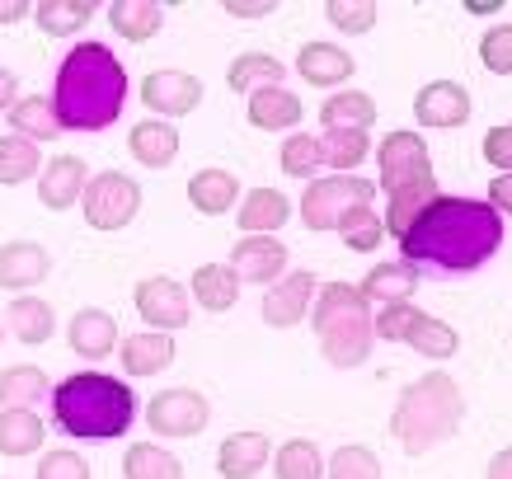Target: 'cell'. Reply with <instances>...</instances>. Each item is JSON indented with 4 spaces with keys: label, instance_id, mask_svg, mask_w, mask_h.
Listing matches in <instances>:
<instances>
[{
    "label": "cell",
    "instance_id": "cell-1",
    "mask_svg": "<svg viewBox=\"0 0 512 479\" xmlns=\"http://www.w3.org/2000/svg\"><path fill=\"white\" fill-rule=\"evenodd\" d=\"M498 249H503V212L484 198H447V193H437L400 240L409 268H437V273H475Z\"/></svg>",
    "mask_w": 512,
    "mask_h": 479
},
{
    "label": "cell",
    "instance_id": "cell-2",
    "mask_svg": "<svg viewBox=\"0 0 512 479\" xmlns=\"http://www.w3.org/2000/svg\"><path fill=\"white\" fill-rule=\"evenodd\" d=\"M127 104V71L118 52L104 43H80L71 47L57 66V90H52V109L62 132H104L118 123Z\"/></svg>",
    "mask_w": 512,
    "mask_h": 479
},
{
    "label": "cell",
    "instance_id": "cell-3",
    "mask_svg": "<svg viewBox=\"0 0 512 479\" xmlns=\"http://www.w3.org/2000/svg\"><path fill=\"white\" fill-rule=\"evenodd\" d=\"M52 418H57V428L66 437L113 442V437H123L132 428L137 395L109 371H76V376L57 381V390H52Z\"/></svg>",
    "mask_w": 512,
    "mask_h": 479
},
{
    "label": "cell",
    "instance_id": "cell-4",
    "mask_svg": "<svg viewBox=\"0 0 512 479\" xmlns=\"http://www.w3.org/2000/svg\"><path fill=\"white\" fill-rule=\"evenodd\" d=\"M376 165H381V188H386V235L404 240V231L419 221V212L437 198V174H433V155L428 141L419 132H386L376 146Z\"/></svg>",
    "mask_w": 512,
    "mask_h": 479
},
{
    "label": "cell",
    "instance_id": "cell-5",
    "mask_svg": "<svg viewBox=\"0 0 512 479\" xmlns=\"http://www.w3.org/2000/svg\"><path fill=\"white\" fill-rule=\"evenodd\" d=\"M461 418H466V395L456 386V376L428 371L414 386H404V395L395 400L390 437H395L409 456H423V451L442 447L447 437H456Z\"/></svg>",
    "mask_w": 512,
    "mask_h": 479
},
{
    "label": "cell",
    "instance_id": "cell-6",
    "mask_svg": "<svg viewBox=\"0 0 512 479\" xmlns=\"http://www.w3.org/2000/svg\"><path fill=\"white\" fill-rule=\"evenodd\" d=\"M311 329L320 348H325V362L339 371H353L372 357V306L362 301L353 282H325L315 292L311 306Z\"/></svg>",
    "mask_w": 512,
    "mask_h": 479
},
{
    "label": "cell",
    "instance_id": "cell-7",
    "mask_svg": "<svg viewBox=\"0 0 512 479\" xmlns=\"http://www.w3.org/2000/svg\"><path fill=\"white\" fill-rule=\"evenodd\" d=\"M376 184L357 179V174H329V179H311L306 198H301V221L306 231H339V221L353 207H372Z\"/></svg>",
    "mask_w": 512,
    "mask_h": 479
},
{
    "label": "cell",
    "instance_id": "cell-8",
    "mask_svg": "<svg viewBox=\"0 0 512 479\" xmlns=\"http://www.w3.org/2000/svg\"><path fill=\"white\" fill-rule=\"evenodd\" d=\"M80 207H85V221H90L94 231H123V226H132L141 212V188L132 174L104 170L85 184Z\"/></svg>",
    "mask_w": 512,
    "mask_h": 479
},
{
    "label": "cell",
    "instance_id": "cell-9",
    "mask_svg": "<svg viewBox=\"0 0 512 479\" xmlns=\"http://www.w3.org/2000/svg\"><path fill=\"white\" fill-rule=\"evenodd\" d=\"M146 423L156 428V437H174V442H179V437H198L202 428L212 423V404H207V395H198V390L170 386L146 404Z\"/></svg>",
    "mask_w": 512,
    "mask_h": 479
},
{
    "label": "cell",
    "instance_id": "cell-10",
    "mask_svg": "<svg viewBox=\"0 0 512 479\" xmlns=\"http://www.w3.org/2000/svg\"><path fill=\"white\" fill-rule=\"evenodd\" d=\"M132 301H137V315L146 320V329H156V334H179L193 320V301H188V292L174 278L137 282Z\"/></svg>",
    "mask_w": 512,
    "mask_h": 479
},
{
    "label": "cell",
    "instance_id": "cell-11",
    "mask_svg": "<svg viewBox=\"0 0 512 479\" xmlns=\"http://www.w3.org/2000/svg\"><path fill=\"white\" fill-rule=\"evenodd\" d=\"M315 292H320V282L315 273H282L273 287H264V325L268 329H296L306 320V310L315 306Z\"/></svg>",
    "mask_w": 512,
    "mask_h": 479
},
{
    "label": "cell",
    "instance_id": "cell-12",
    "mask_svg": "<svg viewBox=\"0 0 512 479\" xmlns=\"http://www.w3.org/2000/svg\"><path fill=\"white\" fill-rule=\"evenodd\" d=\"M141 104L151 118H188L202 104V80L188 71H151L141 80Z\"/></svg>",
    "mask_w": 512,
    "mask_h": 479
},
{
    "label": "cell",
    "instance_id": "cell-13",
    "mask_svg": "<svg viewBox=\"0 0 512 479\" xmlns=\"http://www.w3.org/2000/svg\"><path fill=\"white\" fill-rule=\"evenodd\" d=\"M231 273L240 278V287H245V282L273 287V282L287 273V245L273 240V235H245V240L231 249Z\"/></svg>",
    "mask_w": 512,
    "mask_h": 479
},
{
    "label": "cell",
    "instance_id": "cell-14",
    "mask_svg": "<svg viewBox=\"0 0 512 479\" xmlns=\"http://www.w3.org/2000/svg\"><path fill=\"white\" fill-rule=\"evenodd\" d=\"M470 113H475V99L456 80H433L414 94V118L423 127H466Z\"/></svg>",
    "mask_w": 512,
    "mask_h": 479
},
{
    "label": "cell",
    "instance_id": "cell-15",
    "mask_svg": "<svg viewBox=\"0 0 512 479\" xmlns=\"http://www.w3.org/2000/svg\"><path fill=\"white\" fill-rule=\"evenodd\" d=\"M66 343H71V353H80L85 362H104L109 353H118V320H113L109 310L99 306H85L71 315V325H66Z\"/></svg>",
    "mask_w": 512,
    "mask_h": 479
},
{
    "label": "cell",
    "instance_id": "cell-16",
    "mask_svg": "<svg viewBox=\"0 0 512 479\" xmlns=\"http://www.w3.org/2000/svg\"><path fill=\"white\" fill-rule=\"evenodd\" d=\"M47 273H52V254L38 240H10V245H0V287L5 292L29 296V287H38Z\"/></svg>",
    "mask_w": 512,
    "mask_h": 479
},
{
    "label": "cell",
    "instance_id": "cell-17",
    "mask_svg": "<svg viewBox=\"0 0 512 479\" xmlns=\"http://www.w3.org/2000/svg\"><path fill=\"white\" fill-rule=\"evenodd\" d=\"M85 184H90V165L80 155H57L43 165V179H38V198H43L47 212H66L85 198Z\"/></svg>",
    "mask_w": 512,
    "mask_h": 479
},
{
    "label": "cell",
    "instance_id": "cell-18",
    "mask_svg": "<svg viewBox=\"0 0 512 479\" xmlns=\"http://www.w3.org/2000/svg\"><path fill=\"white\" fill-rule=\"evenodd\" d=\"M296 71H301V80L315 85V90H339V85L353 80L357 62H353V52H348V47L306 43L301 52H296Z\"/></svg>",
    "mask_w": 512,
    "mask_h": 479
},
{
    "label": "cell",
    "instance_id": "cell-19",
    "mask_svg": "<svg viewBox=\"0 0 512 479\" xmlns=\"http://www.w3.org/2000/svg\"><path fill=\"white\" fill-rule=\"evenodd\" d=\"M240 198H245L240 179L231 170H221V165H207V170H198L188 179V202L202 217H226L231 207H240Z\"/></svg>",
    "mask_w": 512,
    "mask_h": 479
},
{
    "label": "cell",
    "instance_id": "cell-20",
    "mask_svg": "<svg viewBox=\"0 0 512 479\" xmlns=\"http://www.w3.org/2000/svg\"><path fill=\"white\" fill-rule=\"evenodd\" d=\"M357 292H362V301L367 306H404L409 296L419 292V273L409 268V263H376V268H367V278L357 282Z\"/></svg>",
    "mask_w": 512,
    "mask_h": 479
},
{
    "label": "cell",
    "instance_id": "cell-21",
    "mask_svg": "<svg viewBox=\"0 0 512 479\" xmlns=\"http://www.w3.org/2000/svg\"><path fill=\"white\" fill-rule=\"evenodd\" d=\"M127 151L146 170H170L174 160H179V127L160 123V118H146V123H137L127 132Z\"/></svg>",
    "mask_w": 512,
    "mask_h": 479
},
{
    "label": "cell",
    "instance_id": "cell-22",
    "mask_svg": "<svg viewBox=\"0 0 512 479\" xmlns=\"http://www.w3.org/2000/svg\"><path fill=\"white\" fill-rule=\"evenodd\" d=\"M268 456H273L268 433H254V428H249V433H231L217 451V475L221 479H254L268 465Z\"/></svg>",
    "mask_w": 512,
    "mask_h": 479
},
{
    "label": "cell",
    "instance_id": "cell-23",
    "mask_svg": "<svg viewBox=\"0 0 512 479\" xmlns=\"http://www.w3.org/2000/svg\"><path fill=\"white\" fill-rule=\"evenodd\" d=\"M287 217H292V202L278 188H249L240 207H235V221H240L245 235H278L287 226Z\"/></svg>",
    "mask_w": 512,
    "mask_h": 479
},
{
    "label": "cell",
    "instance_id": "cell-24",
    "mask_svg": "<svg viewBox=\"0 0 512 479\" xmlns=\"http://www.w3.org/2000/svg\"><path fill=\"white\" fill-rule=\"evenodd\" d=\"M118 357H123V371L127 376H160V371H170L174 362V339L170 334H156V329H141V334H127L118 343Z\"/></svg>",
    "mask_w": 512,
    "mask_h": 479
},
{
    "label": "cell",
    "instance_id": "cell-25",
    "mask_svg": "<svg viewBox=\"0 0 512 479\" xmlns=\"http://www.w3.org/2000/svg\"><path fill=\"white\" fill-rule=\"evenodd\" d=\"M320 123H325V132H372L376 99L367 90H334L320 104Z\"/></svg>",
    "mask_w": 512,
    "mask_h": 479
},
{
    "label": "cell",
    "instance_id": "cell-26",
    "mask_svg": "<svg viewBox=\"0 0 512 479\" xmlns=\"http://www.w3.org/2000/svg\"><path fill=\"white\" fill-rule=\"evenodd\" d=\"M249 123L259 132H292L301 123V99L287 85H268V90L249 94Z\"/></svg>",
    "mask_w": 512,
    "mask_h": 479
},
{
    "label": "cell",
    "instance_id": "cell-27",
    "mask_svg": "<svg viewBox=\"0 0 512 479\" xmlns=\"http://www.w3.org/2000/svg\"><path fill=\"white\" fill-rule=\"evenodd\" d=\"M5 325H10V334H15L19 343L38 348V343H47L57 334V310L47 306L43 296H15V301L5 306Z\"/></svg>",
    "mask_w": 512,
    "mask_h": 479
},
{
    "label": "cell",
    "instance_id": "cell-28",
    "mask_svg": "<svg viewBox=\"0 0 512 479\" xmlns=\"http://www.w3.org/2000/svg\"><path fill=\"white\" fill-rule=\"evenodd\" d=\"M10 127H15V137L24 141H57L62 137V123H57V109H52V99H43V94H19V104L10 113Z\"/></svg>",
    "mask_w": 512,
    "mask_h": 479
},
{
    "label": "cell",
    "instance_id": "cell-29",
    "mask_svg": "<svg viewBox=\"0 0 512 479\" xmlns=\"http://www.w3.org/2000/svg\"><path fill=\"white\" fill-rule=\"evenodd\" d=\"M109 24L118 38H127V43H151L160 33V24H165V10H160L156 0H113Z\"/></svg>",
    "mask_w": 512,
    "mask_h": 479
},
{
    "label": "cell",
    "instance_id": "cell-30",
    "mask_svg": "<svg viewBox=\"0 0 512 479\" xmlns=\"http://www.w3.org/2000/svg\"><path fill=\"white\" fill-rule=\"evenodd\" d=\"M193 301L202 310H212V315L231 310L240 301V278L231 273V263H202V268H193Z\"/></svg>",
    "mask_w": 512,
    "mask_h": 479
},
{
    "label": "cell",
    "instance_id": "cell-31",
    "mask_svg": "<svg viewBox=\"0 0 512 479\" xmlns=\"http://www.w3.org/2000/svg\"><path fill=\"white\" fill-rule=\"evenodd\" d=\"M287 80V66L268 52H240L231 66H226V85L231 94H254V90H268V85H282Z\"/></svg>",
    "mask_w": 512,
    "mask_h": 479
},
{
    "label": "cell",
    "instance_id": "cell-32",
    "mask_svg": "<svg viewBox=\"0 0 512 479\" xmlns=\"http://www.w3.org/2000/svg\"><path fill=\"white\" fill-rule=\"evenodd\" d=\"M47 423L33 409H0V456H33L43 451Z\"/></svg>",
    "mask_w": 512,
    "mask_h": 479
},
{
    "label": "cell",
    "instance_id": "cell-33",
    "mask_svg": "<svg viewBox=\"0 0 512 479\" xmlns=\"http://www.w3.org/2000/svg\"><path fill=\"white\" fill-rule=\"evenodd\" d=\"M94 0H38L33 5V24L47 33V38H71L94 19Z\"/></svg>",
    "mask_w": 512,
    "mask_h": 479
},
{
    "label": "cell",
    "instance_id": "cell-34",
    "mask_svg": "<svg viewBox=\"0 0 512 479\" xmlns=\"http://www.w3.org/2000/svg\"><path fill=\"white\" fill-rule=\"evenodd\" d=\"M404 343L414 348V353L433 357V362H447V357H456V348H461V334L447 325V320H437V315H414V325H409V334H404Z\"/></svg>",
    "mask_w": 512,
    "mask_h": 479
},
{
    "label": "cell",
    "instance_id": "cell-35",
    "mask_svg": "<svg viewBox=\"0 0 512 479\" xmlns=\"http://www.w3.org/2000/svg\"><path fill=\"white\" fill-rule=\"evenodd\" d=\"M123 479H184V461L156 442H132L123 456Z\"/></svg>",
    "mask_w": 512,
    "mask_h": 479
},
{
    "label": "cell",
    "instance_id": "cell-36",
    "mask_svg": "<svg viewBox=\"0 0 512 479\" xmlns=\"http://www.w3.org/2000/svg\"><path fill=\"white\" fill-rule=\"evenodd\" d=\"M43 390H47V376L33 362H19V367L0 371V409H33V404L43 400Z\"/></svg>",
    "mask_w": 512,
    "mask_h": 479
},
{
    "label": "cell",
    "instance_id": "cell-37",
    "mask_svg": "<svg viewBox=\"0 0 512 479\" xmlns=\"http://www.w3.org/2000/svg\"><path fill=\"white\" fill-rule=\"evenodd\" d=\"M273 475L278 479H325V456L311 437H292L273 451Z\"/></svg>",
    "mask_w": 512,
    "mask_h": 479
},
{
    "label": "cell",
    "instance_id": "cell-38",
    "mask_svg": "<svg viewBox=\"0 0 512 479\" xmlns=\"http://www.w3.org/2000/svg\"><path fill=\"white\" fill-rule=\"evenodd\" d=\"M278 165H282V174H287V179H306V184H311L315 170H325V151H320V137H311V132H292V137L282 141Z\"/></svg>",
    "mask_w": 512,
    "mask_h": 479
},
{
    "label": "cell",
    "instance_id": "cell-39",
    "mask_svg": "<svg viewBox=\"0 0 512 479\" xmlns=\"http://www.w3.org/2000/svg\"><path fill=\"white\" fill-rule=\"evenodd\" d=\"M43 170V160H38V146L15 132H5L0 137V184L15 188V184H29L33 174Z\"/></svg>",
    "mask_w": 512,
    "mask_h": 479
},
{
    "label": "cell",
    "instance_id": "cell-40",
    "mask_svg": "<svg viewBox=\"0 0 512 479\" xmlns=\"http://www.w3.org/2000/svg\"><path fill=\"white\" fill-rule=\"evenodd\" d=\"M320 151H325V165L339 174H353L367 155H372V132H325L320 137Z\"/></svg>",
    "mask_w": 512,
    "mask_h": 479
},
{
    "label": "cell",
    "instance_id": "cell-41",
    "mask_svg": "<svg viewBox=\"0 0 512 479\" xmlns=\"http://www.w3.org/2000/svg\"><path fill=\"white\" fill-rule=\"evenodd\" d=\"M339 235L348 249L372 254V249H381V240H386V221L376 217V207H353V212L339 221Z\"/></svg>",
    "mask_w": 512,
    "mask_h": 479
},
{
    "label": "cell",
    "instance_id": "cell-42",
    "mask_svg": "<svg viewBox=\"0 0 512 479\" xmlns=\"http://www.w3.org/2000/svg\"><path fill=\"white\" fill-rule=\"evenodd\" d=\"M325 475L329 479H381V456L372 447H362V442H348V447H339L325 461Z\"/></svg>",
    "mask_w": 512,
    "mask_h": 479
},
{
    "label": "cell",
    "instance_id": "cell-43",
    "mask_svg": "<svg viewBox=\"0 0 512 479\" xmlns=\"http://www.w3.org/2000/svg\"><path fill=\"white\" fill-rule=\"evenodd\" d=\"M376 10H381L376 0H329L325 19L339 33H348V38H353V33H372L376 29Z\"/></svg>",
    "mask_w": 512,
    "mask_h": 479
},
{
    "label": "cell",
    "instance_id": "cell-44",
    "mask_svg": "<svg viewBox=\"0 0 512 479\" xmlns=\"http://www.w3.org/2000/svg\"><path fill=\"white\" fill-rule=\"evenodd\" d=\"M480 62L494 76H512V24H494L480 38Z\"/></svg>",
    "mask_w": 512,
    "mask_h": 479
},
{
    "label": "cell",
    "instance_id": "cell-45",
    "mask_svg": "<svg viewBox=\"0 0 512 479\" xmlns=\"http://www.w3.org/2000/svg\"><path fill=\"white\" fill-rule=\"evenodd\" d=\"M38 479H90V461L71 447H57V451H43L38 461Z\"/></svg>",
    "mask_w": 512,
    "mask_h": 479
},
{
    "label": "cell",
    "instance_id": "cell-46",
    "mask_svg": "<svg viewBox=\"0 0 512 479\" xmlns=\"http://www.w3.org/2000/svg\"><path fill=\"white\" fill-rule=\"evenodd\" d=\"M414 315H419L414 301H404V306H386L372 320V334L376 339H386V343H404V334H409V325H414Z\"/></svg>",
    "mask_w": 512,
    "mask_h": 479
},
{
    "label": "cell",
    "instance_id": "cell-47",
    "mask_svg": "<svg viewBox=\"0 0 512 479\" xmlns=\"http://www.w3.org/2000/svg\"><path fill=\"white\" fill-rule=\"evenodd\" d=\"M484 160H489L498 174H512V123L484 132Z\"/></svg>",
    "mask_w": 512,
    "mask_h": 479
},
{
    "label": "cell",
    "instance_id": "cell-48",
    "mask_svg": "<svg viewBox=\"0 0 512 479\" xmlns=\"http://www.w3.org/2000/svg\"><path fill=\"white\" fill-rule=\"evenodd\" d=\"M231 19H268L273 10H278V0H226L221 5Z\"/></svg>",
    "mask_w": 512,
    "mask_h": 479
},
{
    "label": "cell",
    "instance_id": "cell-49",
    "mask_svg": "<svg viewBox=\"0 0 512 479\" xmlns=\"http://www.w3.org/2000/svg\"><path fill=\"white\" fill-rule=\"evenodd\" d=\"M484 202L512 217V174H494V184H489V198H484Z\"/></svg>",
    "mask_w": 512,
    "mask_h": 479
},
{
    "label": "cell",
    "instance_id": "cell-50",
    "mask_svg": "<svg viewBox=\"0 0 512 479\" xmlns=\"http://www.w3.org/2000/svg\"><path fill=\"white\" fill-rule=\"evenodd\" d=\"M15 104H19V80H15V71L0 66V113H10Z\"/></svg>",
    "mask_w": 512,
    "mask_h": 479
},
{
    "label": "cell",
    "instance_id": "cell-51",
    "mask_svg": "<svg viewBox=\"0 0 512 479\" xmlns=\"http://www.w3.org/2000/svg\"><path fill=\"white\" fill-rule=\"evenodd\" d=\"M29 15H33L29 0H0V24H5V29L19 24V19H29Z\"/></svg>",
    "mask_w": 512,
    "mask_h": 479
},
{
    "label": "cell",
    "instance_id": "cell-52",
    "mask_svg": "<svg viewBox=\"0 0 512 479\" xmlns=\"http://www.w3.org/2000/svg\"><path fill=\"white\" fill-rule=\"evenodd\" d=\"M484 479H512V447L494 451V461H489V470H484Z\"/></svg>",
    "mask_w": 512,
    "mask_h": 479
},
{
    "label": "cell",
    "instance_id": "cell-53",
    "mask_svg": "<svg viewBox=\"0 0 512 479\" xmlns=\"http://www.w3.org/2000/svg\"><path fill=\"white\" fill-rule=\"evenodd\" d=\"M466 10H470V15H489V10H498V0H494V5H489V0H470Z\"/></svg>",
    "mask_w": 512,
    "mask_h": 479
},
{
    "label": "cell",
    "instance_id": "cell-54",
    "mask_svg": "<svg viewBox=\"0 0 512 479\" xmlns=\"http://www.w3.org/2000/svg\"><path fill=\"white\" fill-rule=\"evenodd\" d=\"M0 343H5V325H0Z\"/></svg>",
    "mask_w": 512,
    "mask_h": 479
}]
</instances>
